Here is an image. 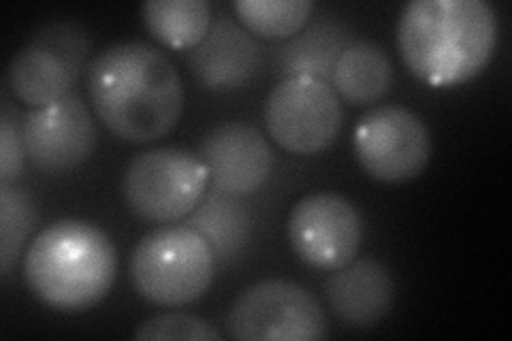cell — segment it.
Segmentation results:
<instances>
[{"instance_id": "6da1fadb", "label": "cell", "mask_w": 512, "mask_h": 341, "mask_svg": "<svg viewBox=\"0 0 512 341\" xmlns=\"http://www.w3.org/2000/svg\"><path fill=\"white\" fill-rule=\"evenodd\" d=\"M96 116L124 141L148 143L178 124L184 86L171 60L148 43H114L88 64Z\"/></svg>"}, {"instance_id": "7a4b0ae2", "label": "cell", "mask_w": 512, "mask_h": 341, "mask_svg": "<svg viewBox=\"0 0 512 341\" xmlns=\"http://www.w3.org/2000/svg\"><path fill=\"white\" fill-rule=\"evenodd\" d=\"M498 41V18L485 0H414L397 24L406 67L427 86L463 84L485 69Z\"/></svg>"}, {"instance_id": "3957f363", "label": "cell", "mask_w": 512, "mask_h": 341, "mask_svg": "<svg viewBox=\"0 0 512 341\" xmlns=\"http://www.w3.org/2000/svg\"><path fill=\"white\" fill-rule=\"evenodd\" d=\"M116 248L86 220H58L32 239L24 280L56 312H84L103 301L116 280Z\"/></svg>"}, {"instance_id": "277c9868", "label": "cell", "mask_w": 512, "mask_h": 341, "mask_svg": "<svg viewBox=\"0 0 512 341\" xmlns=\"http://www.w3.org/2000/svg\"><path fill=\"white\" fill-rule=\"evenodd\" d=\"M216 252L192 226H163L143 237L131 256V280L156 305H186L212 286Z\"/></svg>"}, {"instance_id": "5b68a950", "label": "cell", "mask_w": 512, "mask_h": 341, "mask_svg": "<svg viewBox=\"0 0 512 341\" xmlns=\"http://www.w3.org/2000/svg\"><path fill=\"white\" fill-rule=\"evenodd\" d=\"M210 182L199 154L156 148L131 160L122 192L133 214L148 222H173L195 209Z\"/></svg>"}, {"instance_id": "8992f818", "label": "cell", "mask_w": 512, "mask_h": 341, "mask_svg": "<svg viewBox=\"0 0 512 341\" xmlns=\"http://www.w3.org/2000/svg\"><path fill=\"white\" fill-rule=\"evenodd\" d=\"M88 32L73 22H50L32 35L9 64V86L30 107L58 103L71 94L86 67Z\"/></svg>"}, {"instance_id": "52a82bcc", "label": "cell", "mask_w": 512, "mask_h": 341, "mask_svg": "<svg viewBox=\"0 0 512 341\" xmlns=\"http://www.w3.org/2000/svg\"><path fill=\"white\" fill-rule=\"evenodd\" d=\"M227 329L244 341H318L327 337V318L310 290L286 280H263L235 299Z\"/></svg>"}, {"instance_id": "ba28073f", "label": "cell", "mask_w": 512, "mask_h": 341, "mask_svg": "<svg viewBox=\"0 0 512 341\" xmlns=\"http://www.w3.org/2000/svg\"><path fill=\"white\" fill-rule=\"evenodd\" d=\"M344 109L340 94L325 79L291 75L269 92L265 126L274 141L291 154H316L340 135Z\"/></svg>"}, {"instance_id": "9c48e42d", "label": "cell", "mask_w": 512, "mask_h": 341, "mask_svg": "<svg viewBox=\"0 0 512 341\" xmlns=\"http://www.w3.org/2000/svg\"><path fill=\"white\" fill-rule=\"evenodd\" d=\"M355 152L361 167L387 184L408 182L431 158L427 124L402 105L367 111L355 128Z\"/></svg>"}, {"instance_id": "30bf717a", "label": "cell", "mask_w": 512, "mask_h": 341, "mask_svg": "<svg viewBox=\"0 0 512 341\" xmlns=\"http://www.w3.org/2000/svg\"><path fill=\"white\" fill-rule=\"evenodd\" d=\"M363 239L359 209L338 192L303 197L288 216V241L303 263L335 271L355 261Z\"/></svg>"}, {"instance_id": "8fae6325", "label": "cell", "mask_w": 512, "mask_h": 341, "mask_svg": "<svg viewBox=\"0 0 512 341\" xmlns=\"http://www.w3.org/2000/svg\"><path fill=\"white\" fill-rule=\"evenodd\" d=\"M22 141L32 165L45 173H67L92 156L96 126L88 105L77 94L35 107L22 126Z\"/></svg>"}, {"instance_id": "7c38bea8", "label": "cell", "mask_w": 512, "mask_h": 341, "mask_svg": "<svg viewBox=\"0 0 512 341\" xmlns=\"http://www.w3.org/2000/svg\"><path fill=\"white\" fill-rule=\"evenodd\" d=\"M214 188L231 197L259 190L274 167V154L259 128L246 122H224L199 145Z\"/></svg>"}, {"instance_id": "4fadbf2b", "label": "cell", "mask_w": 512, "mask_h": 341, "mask_svg": "<svg viewBox=\"0 0 512 341\" xmlns=\"http://www.w3.org/2000/svg\"><path fill=\"white\" fill-rule=\"evenodd\" d=\"M188 64L195 77L210 90L244 86L259 67V45L233 18L220 15L203 41L190 52Z\"/></svg>"}, {"instance_id": "5bb4252c", "label": "cell", "mask_w": 512, "mask_h": 341, "mask_svg": "<svg viewBox=\"0 0 512 341\" xmlns=\"http://www.w3.org/2000/svg\"><path fill=\"white\" fill-rule=\"evenodd\" d=\"M327 299L348 327L367 329L391 310L395 282L391 271L374 258H359L335 269L327 282Z\"/></svg>"}, {"instance_id": "9a60e30c", "label": "cell", "mask_w": 512, "mask_h": 341, "mask_svg": "<svg viewBox=\"0 0 512 341\" xmlns=\"http://www.w3.org/2000/svg\"><path fill=\"white\" fill-rule=\"evenodd\" d=\"M331 86L352 105L376 103L393 86L391 58L372 41L350 43L335 62Z\"/></svg>"}, {"instance_id": "2e32d148", "label": "cell", "mask_w": 512, "mask_h": 341, "mask_svg": "<svg viewBox=\"0 0 512 341\" xmlns=\"http://www.w3.org/2000/svg\"><path fill=\"white\" fill-rule=\"evenodd\" d=\"M348 45V32L344 24L335 20H320L295 41L282 47L280 64L286 77L312 75L331 84L335 62H338Z\"/></svg>"}, {"instance_id": "e0dca14e", "label": "cell", "mask_w": 512, "mask_h": 341, "mask_svg": "<svg viewBox=\"0 0 512 341\" xmlns=\"http://www.w3.org/2000/svg\"><path fill=\"white\" fill-rule=\"evenodd\" d=\"M141 13L152 35L171 50H195L212 26L207 0H150Z\"/></svg>"}, {"instance_id": "ac0fdd59", "label": "cell", "mask_w": 512, "mask_h": 341, "mask_svg": "<svg viewBox=\"0 0 512 341\" xmlns=\"http://www.w3.org/2000/svg\"><path fill=\"white\" fill-rule=\"evenodd\" d=\"M237 11L250 32L265 39H288L308 24L312 0H235Z\"/></svg>"}, {"instance_id": "d6986e66", "label": "cell", "mask_w": 512, "mask_h": 341, "mask_svg": "<svg viewBox=\"0 0 512 341\" xmlns=\"http://www.w3.org/2000/svg\"><path fill=\"white\" fill-rule=\"evenodd\" d=\"M37 211L22 190L0 186V273L7 275L35 224Z\"/></svg>"}, {"instance_id": "ffe728a7", "label": "cell", "mask_w": 512, "mask_h": 341, "mask_svg": "<svg viewBox=\"0 0 512 341\" xmlns=\"http://www.w3.org/2000/svg\"><path fill=\"white\" fill-rule=\"evenodd\" d=\"M143 341H218L220 333L210 322L192 314H163L143 322L135 331Z\"/></svg>"}, {"instance_id": "44dd1931", "label": "cell", "mask_w": 512, "mask_h": 341, "mask_svg": "<svg viewBox=\"0 0 512 341\" xmlns=\"http://www.w3.org/2000/svg\"><path fill=\"white\" fill-rule=\"evenodd\" d=\"M24 141L9 118L0 122V186H9L24 165Z\"/></svg>"}]
</instances>
